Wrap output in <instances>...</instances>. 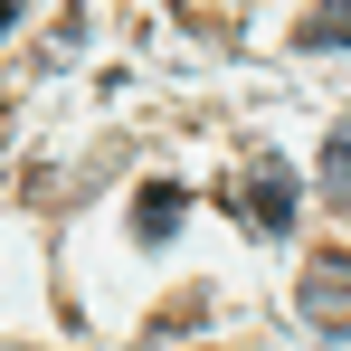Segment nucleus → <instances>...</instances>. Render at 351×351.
I'll return each mask as SVG.
<instances>
[{"label":"nucleus","mask_w":351,"mask_h":351,"mask_svg":"<svg viewBox=\"0 0 351 351\" xmlns=\"http://www.w3.org/2000/svg\"><path fill=\"white\" fill-rule=\"evenodd\" d=\"M228 209H237L256 237H285V228H294V171L276 162V152L237 162V171H228Z\"/></svg>","instance_id":"obj_1"},{"label":"nucleus","mask_w":351,"mask_h":351,"mask_svg":"<svg viewBox=\"0 0 351 351\" xmlns=\"http://www.w3.org/2000/svg\"><path fill=\"white\" fill-rule=\"evenodd\" d=\"M304 323L313 332H351V266H332V256L304 266Z\"/></svg>","instance_id":"obj_2"},{"label":"nucleus","mask_w":351,"mask_h":351,"mask_svg":"<svg viewBox=\"0 0 351 351\" xmlns=\"http://www.w3.org/2000/svg\"><path fill=\"white\" fill-rule=\"evenodd\" d=\"M180 209H190V199H180L171 180H152V190H143V199H133V228H143V237H152V247H162V237L180 228Z\"/></svg>","instance_id":"obj_3"},{"label":"nucleus","mask_w":351,"mask_h":351,"mask_svg":"<svg viewBox=\"0 0 351 351\" xmlns=\"http://www.w3.org/2000/svg\"><path fill=\"white\" fill-rule=\"evenodd\" d=\"M323 190H332V209H351V114L323 133Z\"/></svg>","instance_id":"obj_4"},{"label":"nucleus","mask_w":351,"mask_h":351,"mask_svg":"<svg viewBox=\"0 0 351 351\" xmlns=\"http://www.w3.org/2000/svg\"><path fill=\"white\" fill-rule=\"evenodd\" d=\"M332 38H351V19L332 10V19H304V48H332Z\"/></svg>","instance_id":"obj_5"},{"label":"nucleus","mask_w":351,"mask_h":351,"mask_svg":"<svg viewBox=\"0 0 351 351\" xmlns=\"http://www.w3.org/2000/svg\"><path fill=\"white\" fill-rule=\"evenodd\" d=\"M0 29H10V0H0Z\"/></svg>","instance_id":"obj_6"}]
</instances>
